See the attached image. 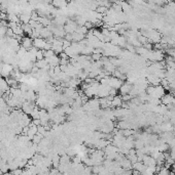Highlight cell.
Returning <instances> with one entry per match:
<instances>
[{"label": "cell", "mask_w": 175, "mask_h": 175, "mask_svg": "<svg viewBox=\"0 0 175 175\" xmlns=\"http://www.w3.org/2000/svg\"><path fill=\"white\" fill-rule=\"evenodd\" d=\"M124 82L122 80L118 78H114V77H111L109 78V84H108V86L110 87L112 89H116V90H118V89L121 88V86L123 85Z\"/></svg>", "instance_id": "3957f363"}, {"label": "cell", "mask_w": 175, "mask_h": 175, "mask_svg": "<svg viewBox=\"0 0 175 175\" xmlns=\"http://www.w3.org/2000/svg\"><path fill=\"white\" fill-rule=\"evenodd\" d=\"M3 175H13V172H6V173H4Z\"/></svg>", "instance_id": "e0dca14e"}, {"label": "cell", "mask_w": 175, "mask_h": 175, "mask_svg": "<svg viewBox=\"0 0 175 175\" xmlns=\"http://www.w3.org/2000/svg\"><path fill=\"white\" fill-rule=\"evenodd\" d=\"M133 89V83L132 82H124L121 88L118 89V91L121 93V95H126V94H130V92Z\"/></svg>", "instance_id": "6da1fadb"}, {"label": "cell", "mask_w": 175, "mask_h": 175, "mask_svg": "<svg viewBox=\"0 0 175 175\" xmlns=\"http://www.w3.org/2000/svg\"><path fill=\"white\" fill-rule=\"evenodd\" d=\"M120 165H121V167L123 168V169H125V170H131L132 169V163L130 162L126 157L121 161Z\"/></svg>", "instance_id": "8fae6325"}, {"label": "cell", "mask_w": 175, "mask_h": 175, "mask_svg": "<svg viewBox=\"0 0 175 175\" xmlns=\"http://www.w3.org/2000/svg\"><path fill=\"white\" fill-rule=\"evenodd\" d=\"M132 168H133L135 171H138V172L141 174V173H143L144 171H145V169H146V166L144 165L142 162H136L135 164H133V165H132Z\"/></svg>", "instance_id": "30bf717a"}, {"label": "cell", "mask_w": 175, "mask_h": 175, "mask_svg": "<svg viewBox=\"0 0 175 175\" xmlns=\"http://www.w3.org/2000/svg\"><path fill=\"white\" fill-rule=\"evenodd\" d=\"M36 134H37V126H35V125H33L31 123L30 126L28 127V130L26 132V135L28 136L29 139L32 140L33 139V137L35 136Z\"/></svg>", "instance_id": "8992f818"}, {"label": "cell", "mask_w": 175, "mask_h": 175, "mask_svg": "<svg viewBox=\"0 0 175 175\" xmlns=\"http://www.w3.org/2000/svg\"><path fill=\"white\" fill-rule=\"evenodd\" d=\"M49 175H60V171L58 169H56V168H54V169H51L49 171Z\"/></svg>", "instance_id": "9a60e30c"}, {"label": "cell", "mask_w": 175, "mask_h": 175, "mask_svg": "<svg viewBox=\"0 0 175 175\" xmlns=\"http://www.w3.org/2000/svg\"><path fill=\"white\" fill-rule=\"evenodd\" d=\"M46 45V41L42 38H37L33 40V47H35L37 50H44Z\"/></svg>", "instance_id": "277c9868"}, {"label": "cell", "mask_w": 175, "mask_h": 175, "mask_svg": "<svg viewBox=\"0 0 175 175\" xmlns=\"http://www.w3.org/2000/svg\"><path fill=\"white\" fill-rule=\"evenodd\" d=\"M43 55H44V58H51L56 55V53L54 52V50L49 49V50H43Z\"/></svg>", "instance_id": "4fadbf2b"}, {"label": "cell", "mask_w": 175, "mask_h": 175, "mask_svg": "<svg viewBox=\"0 0 175 175\" xmlns=\"http://www.w3.org/2000/svg\"><path fill=\"white\" fill-rule=\"evenodd\" d=\"M36 59H37V61H41V59H44L43 50H37V53H36Z\"/></svg>", "instance_id": "5bb4252c"}, {"label": "cell", "mask_w": 175, "mask_h": 175, "mask_svg": "<svg viewBox=\"0 0 175 175\" xmlns=\"http://www.w3.org/2000/svg\"><path fill=\"white\" fill-rule=\"evenodd\" d=\"M44 138V136L43 135H41V134H39V133H37V134L35 135V136L33 137V139H32V142H33L34 145H38L39 143H40L41 141H42V139Z\"/></svg>", "instance_id": "7c38bea8"}, {"label": "cell", "mask_w": 175, "mask_h": 175, "mask_svg": "<svg viewBox=\"0 0 175 175\" xmlns=\"http://www.w3.org/2000/svg\"><path fill=\"white\" fill-rule=\"evenodd\" d=\"M21 43H22V47L28 51L33 47V39L28 37V36H24L21 40Z\"/></svg>", "instance_id": "7a4b0ae2"}, {"label": "cell", "mask_w": 175, "mask_h": 175, "mask_svg": "<svg viewBox=\"0 0 175 175\" xmlns=\"http://www.w3.org/2000/svg\"><path fill=\"white\" fill-rule=\"evenodd\" d=\"M147 82H148L152 86H159L161 85V80L154 75H147Z\"/></svg>", "instance_id": "ba28073f"}, {"label": "cell", "mask_w": 175, "mask_h": 175, "mask_svg": "<svg viewBox=\"0 0 175 175\" xmlns=\"http://www.w3.org/2000/svg\"><path fill=\"white\" fill-rule=\"evenodd\" d=\"M122 104H123L122 96L116 95V96L113 97L112 100H111V108H118V109H120V108L122 107Z\"/></svg>", "instance_id": "9c48e42d"}, {"label": "cell", "mask_w": 175, "mask_h": 175, "mask_svg": "<svg viewBox=\"0 0 175 175\" xmlns=\"http://www.w3.org/2000/svg\"><path fill=\"white\" fill-rule=\"evenodd\" d=\"M122 175H132V170H125V172Z\"/></svg>", "instance_id": "2e32d148"}, {"label": "cell", "mask_w": 175, "mask_h": 175, "mask_svg": "<svg viewBox=\"0 0 175 175\" xmlns=\"http://www.w3.org/2000/svg\"><path fill=\"white\" fill-rule=\"evenodd\" d=\"M173 99H174V95L171 94V93H167V94H165L164 96L161 98V104L167 107V106H169V104H172Z\"/></svg>", "instance_id": "52a82bcc"}, {"label": "cell", "mask_w": 175, "mask_h": 175, "mask_svg": "<svg viewBox=\"0 0 175 175\" xmlns=\"http://www.w3.org/2000/svg\"><path fill=\"white\" fill-rule=\"evenodd\" d=\"M142 163H143L146 167H154V166H157V162H156V160H154L152 156H149V155L144 156L143 160H142Z\"/></svg>", "instance_id": "5b68a950"}]
</instances>
